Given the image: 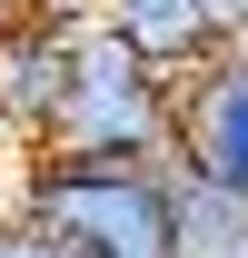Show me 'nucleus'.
<instances>
[{"label":"nucleus","mask_w":248,"mask_h":258,"mask_svg":"<svg viewBox=\"0 0 248 258\" xmlns=\"http://www.w3.org/2000/svg\"><path fill=\"white\" fill-rule=\"evenodd\" d=\"M169 219H179V258H238L248 248V199L179 169V159H169Z\"/></svg>","instance_id":"nucleus-6"},{"label":"nucleus","mask_w":248,"mask_h":258,"mask_svg":"<svg viewBox=\"0 0 248 258\" xmlns=\"http://www.w3.org/2000/svg\"><path fill=\"white\" fill-rule=\"evenodd\" d=\"M70 60H80V20L70 10H30L0 40V149H50L60 139V99H70Z\"/></svg>","instance_id":"nucleus-3"},{"label":"nucleus","mask_w":248,"mask_h":258,"mask_svg":"<svg viewBox=\"0 0 248 258\" xmlns=\"http://www.w3.org/2000/svg\"><path fill=\"white\" fill-rule=\"evenodd\" d=\"M169 159L248 199V40H228L218 60H199L179 80V139H169Z\"/></svg>","instance_id":"nucleus-4"},{"label":"nucleus","mask_w":248,"mask_h":258,"mask_svg":"<svg viewBox=\"0 0 248 258\" xmlns=\"http://www.w3.org/2000/svg\"><path fill=\"white\" fill-rule=\"evenodd\" d=\"M179 139V80L139 60L109 20H80V60H70L60 139L50 149H99V159H169Z\"/></svg>","instance_id":"nucleus-2"},{"label":"nucleus","mask_w":248,"mask_h":258,"mask_svg":"<svg viewBox=\"0 0 248 258\" xmlns=\"http://www.w3.org/2000/svg\"><path fill=\"white\" fill-rule=\"evenodd\" d=\"M0 258H80V248L50 238V228H30V219H10V228H0Z\"/></svg>","instance_id":"nucleus-7"},{"label":"nucleus","mask_w":248,"mask_h":258,"mask_svg":"<svg viewBox=\"0 0 248 258\" xmlns=\"http://www.w3.org/2000/svg\"><path fill=\"white\" fill-rule=\"evenodd\" d=\"M40 10H70V20H90V10H99V0H40Z\"/></svg>","instance_id":"nucleus-10"},{"label":"nucleus","mask_w":248,"mask_h":258,"mask_svg":"<svg viewBox=\"0 0 248 258\" xmlns=\"http://www.w3.org/2000/svg\"><path fill=\"white\" fill-rule=\"evenodd\" d=\"M30 10H40V0H0V40L20 30V20H30Z\"/></svg>","instance_id":"nucleus-9"},{"label":"nucleus","mask_w":248,"mask_h":258,"mask_svg":"<svg viewBox=\"0 0 248 258\" xmlns=\"http://www.w3.org/2000/svg\"><path fill=\"white\" fill-rule=\"evenodd\" d=\"M20 219L70 238L80 258H179L169 159H99V149H30Z\"/></svg>","instance_id":"nucleus-1"},{"label":"nucleus","mask_w":248,"mask_h":258,"mask_svg":"<svg viewBox=\"0 0 248 258\" xmlns=\"http://www.w3.org/2000/svg\"><path fill=\"white\" fill-rule=\"evenodd\" d=\"M20 219V149H0V228Z\"/></svg>","instance_id":"nucleus-8"},{"label":"nucleus","mask_w":248,"mask_h":258,"mask_svg":"<svg viewBox=\"0 0 248 258\" xmlns=\"http://www.w3.org/2000/svg\"><path fill=\"white\" fill-rule=\"evenodd\" d=\"M90 20H109V30H119L139 60H159L169 80H189L199 60H218V50H228L218 0H99Z\"/></svg>","instance_id":"nucleus-5"},{"label":"nucleus","mask_w":248,"mask_h":258,"mask_svg":"<svg viewBox=\"0 0 248 258\" xmlns=\"http://www.w3.org/2000/svg\"><path fill=\"white\" fill-rule=\"evenodd\" d=\"M238 258H248V248H238Z\"/></svg>","instance_id":"nucleus-11"}]
</instances>
